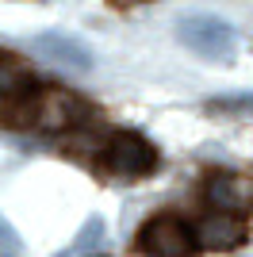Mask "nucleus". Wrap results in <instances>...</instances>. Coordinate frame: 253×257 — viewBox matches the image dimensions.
<instances>
[{
  "label": "nucleus",
  "mask_w": 253,
  "mask_h": 257,
  "mask_svg": "<svg viewBox=\"0 0 253 257\" xmlns=\"http://www.w3.org/2000/svg\"><path fill=\"white\" fill-rule=\"evenodd\" d=\"M177 39L192 54H200L207 62H230L234 58V27L215 16H188L177 23Z\"/></svg>",
  "instance_id": "obj_1"
},
{
  "label": "nucleus",
  "mask_w": 253,
  "mask_h": 257,
  "mask_svg": "<svg viewBox=\"0 0 253 257\" xmlns=\"http://www.w3.org/2000/svg\"><path fill=\"white\" fill-rule=\"evenodd\" d=\"M138 249L150 257H192L196 253V234L177 215H154L138 230Z\"/></svg>",
  "instance_id": "obj_2"
},
{
  "label": "nucleus",
  "mask_w": 253,
  "mask_h": 257,
  "mask_svg": "<svg viewBox=\"0 0 253 257\" xmlns=\"http://www.w3.org/2000/svg\"><path fill=\"white\" fill-rule=\"evenodd\" d=\"M104 161H107V169L119 173V177H146V173L158 169V150L138 131H119L107 142Z\"/></svg>",
  "instance_id": "obj_3"
},
{
  "label": "nucleus",
  "mask_w": 253,
  "mask_h": 257,
  "mask_svg": "<svg viewBox=\"0 0 253 257\" xmlns=\"http://www.w3.org/2000/svg\"><path fill=\"white\" fill-rule=\"evenodd\" d=\"M35 123H39L42 131H69L77 127V123H84L88 119V104H84L81 96H73V92H62V88H50V92H42L39 100H35Z\"/></svg>",
  "instance_id": "obj_4"
},
{
  "label": "nucleus",
  "mask_w": 253,
  "mask_h": 257,
  "mask_svg": "<svg viewBox=\"0 0 253 257\" xmlns=\"http://www.w3.org/2000/svg\"><path fill=\"white\" fill-rule=\"evenodd\" d=\"M192 234H196V242L207 246V249H234L245 238V226H242L238 215L215 211V215H207V219H200V226H196Z\"/></svg>",
  "instance_id": "obj_5"
},
{
  "label": "nucleus",
  "mask_w": 253,
  "mask_h": 257,
  "mask_svg": "<svg viewBox=\"0 0 253 257\" xmlns=\"http://www.w3.org/2000/svg\"><path fill=\"white\" fill-rule=\"evenodd\" d=\"M207 200L215 211H245V207L253 204V184L242 181V177H230V173H215L207 181Z\"/></svg>",
  "instance_id": "obj_6"
},
{
  "label": "nucleus",
  "mask_w": 253,
  "mask_h": 257,
  "mask_svg": "<svg viewBox=\"0 0 253 257\" xmlns=\"http://www.w3.org/2000/svg\"><path fill=\"white\" fill-rule=\"evenodd\" d=\"M35 54L50 58L54 65H65V69H88V65H92V54L84 50L77 39H69V35H54V31L35 39Z\"/></svg>",
  "instance_id": "obj_7"
},
{
  "label": "nucleus",
  "mask_w": 253,
  "mask_h": 257,
  "mask_svg": "<svg viewBox=\"0 0 253 257\" xmlns=\"http://www.w3.org/2000/svg\"><path fill=\"white\" fill-rule=\"evenodd\" d=\"M27 88H31L27 69H23L20 62H12V58H0V96H4V100H16V96H23Z\"/></svg>",
  "instance_id": "obj_8"
},
{
  "label": "nucleus",
  "mask_w": 253,
  "mask_h": 257,
  "mask_svg": "<svg viewBox=\"0 0 253 257\" xmlns=\"http://www.w3.org/2000/svg\"><path fill=\"white\" fill-rule=\"evenodd\" d=\"M211 111H219V115H245L253 119V92H234V96H215L207 100Z\"/></svg>",
  "instance_id": "obj_9"
},
{
  "label": "nucleus",
  "mask_w": 253,
  "mask_h": 257,
  "mask_svg": "<svg viewBox=\"0 0 253 257\" xmlns=\"http://www.w3.org/2000/svg\"><path fill=\"white\" fill-rule=\"evenodd\" d=\"M0 257H23V242L4 215H0Z\"/></svg>",
  "instance_id": "obj_10"
},
{
  "label": "nucleus",
  "mask_w": 253,
  "mask_h": 257,
  "mask_svg": "<svg viewBox=\"0 0 253 257\" xmlns=\"http://www.w3.org/2000/svg\"><path fill=\"white\" fill-rule=\"evenodd\" d=\"M100 238H104V219H100V215H92V219L84 223V230H81V234H77L73 249H88V246H96Z\"/></svg>",
  "instance_id": "obj_11"
}]
</instances>
